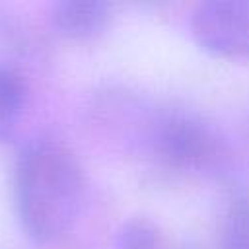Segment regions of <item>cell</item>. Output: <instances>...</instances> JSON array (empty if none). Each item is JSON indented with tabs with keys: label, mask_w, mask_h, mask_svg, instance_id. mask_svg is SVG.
Wrapping results in <instances>:
<instances>
[{
	"label": "cell",
	"mask_w": 249,
	"mask_h": 249,
	"mask_svg": "<svg viewBox=\"0 0 249 249\" xmlns=\"http://www.w3.org/2000/svg\"><path fill=\"white\" fill-rule=\"evenodd\" d=\"M150 144L158 160L183 173L216 175L230 163V148L222 134L202 117L171 111L156 119Z\"/></svg>",
	"instance_id": "obj_2"
},
{
	"label": "cell",
	"mask_w": 249,
	"mask_h": 249,
	"mask_svg": "<svg viewBox=\"0 0 249 249\" xmlns=\"http://www.w3.org/2000/svg\"><path fill=\"white\" fill-rule=\"evenodd\" d=\"M84 191V169L60 140L37 138L19 152L16 206L33 239L47 243L66 233L80 214Z\"/></svg>",
	"instance_id": "obj_1"
},
{
	"label": "cell",
	"mask_w": 249,
	"mask_h": 249,
	"mask_svg": "<svg viewBox=\"0 0 249 249\" xmlns=\"http://www.w3.org/2000/svg\"><path fill=\"white\" fill-rule=\"evenodd\" d=\"M195 43L220 58L249 60V0H210L189 19Z\"/></svg>",
	"instance_id": "obj_3"
},
{
	"label": "cell",
	"mask_w": 249,
	"mask_h": 249,
	"mask_svg": "<svg viewBox=\"0 0 249 249\" xmlns=\"http://www.w3.org/2000/svg\"><path fill=\"white\" fill-rule=\"evenodd\" d=\"M23 101H25L23 78L16 70L8 66H0V136H4L18 119Z\"/></svg>",
	"instance_id": "obj_6"
},
{
	"label": "cell",
	"mask_w": 249,
	"mask_h": 249,
	"mask_svg": "<svg viewBox=\"0 0 249 249\" xmlns=\"http://www.w3.org/2000/svg\"><path fill=\"white\" fill-rule=\"evenodd\" d=\"M53 25L68 39H93L111 19V6L99 0H64L53 8Z\"/></svg>",
	"instance_id": "obj_4"
},
{
	"label": "cell",
	"mask_w": 249,
	"mask_h": 249,
	"mask_svg": "<svg viewBox=\"0 0 249 249\" xmlns=\"http://www.w3.org/2000/svg\"><path fill=\"white\" fill-rule=\"evenodd\" d=\"M115 249H161V233L148 218H130L121 224Z\"/></svg>",
	"instance_id": "obj_7"
},
{
	"label": "cell",
	"mask_w": 249,
	"mask_h": 249,
	"mask_svg": "<svg viewBox=\"0 0 249 249\" xmlns=\"http://www.w3.org/2000/svg\"><path fill=\"white\" fill-rule=\"evenodd\" d=\"M222 249H249V196L235 198L220 226Z\"/></svg>",
	"instance_id": "obj_5"
}]
</instances>
